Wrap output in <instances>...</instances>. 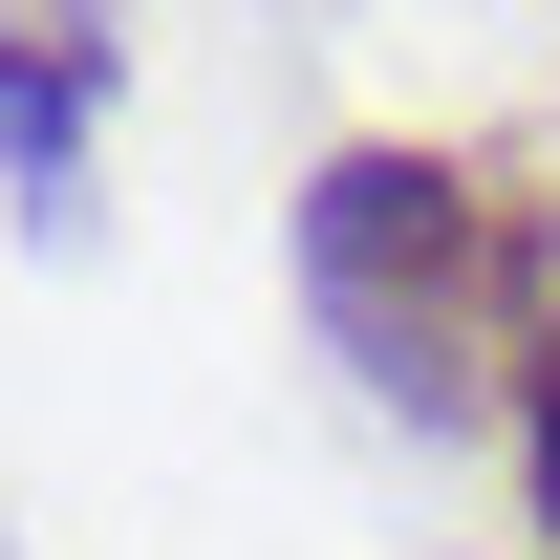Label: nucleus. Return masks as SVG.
I'll list each match as a JSON object with an SVG mask.
<instances>
[{
    "label": "nucleus",
    "mask_w": 560,
    "mask_h": 560,
    "mask_svg": "<svg viewBox=\"0 0 560 560\" xmlns=\"http://www.w3.org/2000/svg\"><path fill=\"white\" fill-rule=\"evenodd\" d=\"M302 280H324V324H346L366 388H410V410H475V366L560 346L539 302V215L453 173V151H324V195H302Z\"/></svg>",
    "instance_id": "nucleus-1"
},
{
    "label": "nucleus",
    "mask_w": 560,
    "mask_h": 560,
    "mask_svg": "<svg viewBox=\"0 0 560 560\" xmlns=\"http://www.w3.org/2000/svg\"><path fill=\"white\" fill-rule=\"evenodd\" d=\"M517 453H539V539H560V346L517 366Z\"/></svg>",
    "instance_id": "nucleus-2"
}]
</instances>
